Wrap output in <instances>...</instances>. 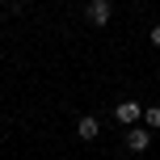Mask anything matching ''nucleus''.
Wrapping results in <instances>:
<instances>
[{"label": "nucleus", "instance_id": "obj_2", "mask_svg": "<svg viewBox=\"0 0 160 160\" xmlns=\"http://www.w3.org/2000/svg\"><path fill=\"white\" fill-rule=\"evenodd\" d=\"M148 143H152V131L148 127H131L127 131V148L131 152H148Z\"/></svg>", "mask_w": 160, "mask_h": 160}, {"label": "nucleus", "instance_id": "obj_5", "mask_svg": "<svg viewBox=\"0 0 160 160\" xmlns=\"http://www.w3.org/2000/svg\"><path fill=\"white\" fill-rule=\"evenodd\" d=\"M143 122H148V127H160V105H148V110H143Z\"/></svg>", "mask_w": 160, "mask_h": 160}, {"label": "nucleus", "instance_id": "obj_3", "mask_svg": "<svg viewBox=\"0 0 160 160\" xmlns=\"http://www.w3.org/2000/svg\"><path fill=\"white\" fill-rule=\"evenodd\" d=\"M110 17H114L110 0H93V4H88V21H93V25H110Z\"/></svg>", "mask_w": 160, "mask_h": 160}, {"label": "nucleus", "instance_id": "obj_4", "mask_svg": "<svg viewBox=\"0 0 160 160\" xmlns=\"http://www.w3.org/2000/svg\"><path fill=\"white\" fill-rule=\"evenodd\" d=\"M97 131H101V127H97L93 114H84V118L76 122V135H80V139H97Z\"/></svg>", "mask_w": 160, "mask_h": 160}, {"label": "nucleus", "instance_id": "obj_6", "mask_svg": "<svg viewBox=\"0 0 160 160\" xmlns=\"http://www.w3.org/2000/svg\"><path fill=\"white\" fill-rule=\"evenodd\" d=\"M148 38H152L156 47H160V25H152V34H148Z\"/></svg>", "mask_w": 160, "mask_h": 160}, {"label": "nucleus", "instance_id": "obj_1", "mask_svg": "<svg viewBox=\"0 0 160 160\" xmlns=\"http://www.w3.org/2000/svg\"><path fill=\"white\" fill-rule=\"evenodd\" d=\"M114 118H118L122 127H135V122L143 118V110H139L135 101H118V105H114Z\"/></svg>", "mask_w": 160, "mask_h": 160}]
</instances>
